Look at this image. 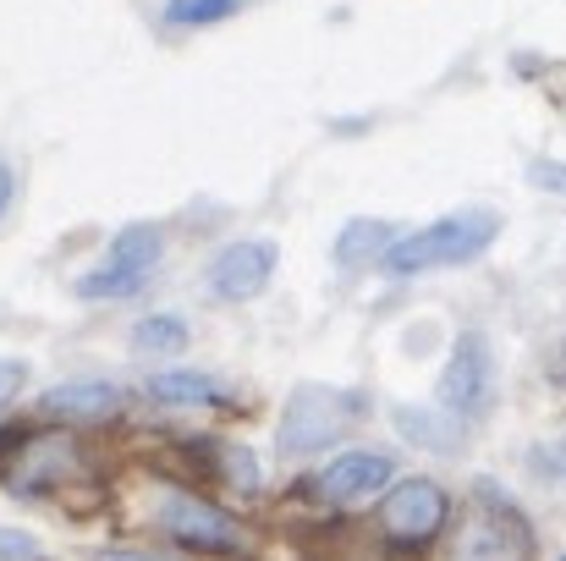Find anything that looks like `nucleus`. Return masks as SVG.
<instances>
[{"label":"nucleus","instance_id":"17","mask_svg":"<svg viewBox=\"0 0 566 561\" xmlns=\"http://www.w3.org/2000/svg\"><path fill=\"white\" fill-rule=\"evenodd\" d=\"M220 474H226V485L237 496H259V485H264V474H259L248 446H220Z\"/></svg>","mask_w":566,"mask_h":561},{"label":"nucleus","instance_id":"7","mask_svg":"<svg viewBox=\"0 0 566 561\" xmlns=\"http://www.w3.org/2000/svg\"><path fill=\"white\" fill-rule=\"evenodd\" d=\"M160 529L171 540H182L192 551H242V534L231 523V512H220L214 501L203 496H188V490H171L160 501Z\"/></svg>","mask_w":566,"mask_h":561},{"label":"nucleus","instance_id":"5","mask_svg":"<svg viewBox=\"0 0 566 561\" xmlns=\"http://www.w3.org/2000/svg\"><path fill=\"white\" fill-rule=\"evenodd\" d=\"M396 485V451L385 446H353L342 457H331L319 474H314V501H331V507H353V501H369L385 496Z\"/></svg>","mask_w":566,"mask_h":561},{"label":"nucleus","instance_id":"18","mask_svg":"<svg viewBox=\"0 0 566 561\" xmlns=\"http://www.w3.org/2000/svg\"><path fill=\"white\" fill-rule=\"evenodd\" d=\"M0 561H44V551H39V540L28 529L0 523Z\"/></svg>","mask_w":566,"mask_h":561},{"label":"nucleus","instance_id":"15","mask_svg":"<svg viewBox=\"0 0 566 561\" xmlns=\"http://www.w3.org/2000/svg\"><path fill=\"white\" fill-rule=\"evenodd\" d=\"M188 342H192V331L182 314H144L133 325V353L138 359H182Z\"/></svg>","mask_w":566,"mask_h":561},{"label":"nucleus","instance_id":"21","mask_svg":"<svg viewBox=\"0 0 566 561\" xmlns=\"http://www.w3.org/2000/svg\"><path fill=\"white\" fill-rule=\"evenodd\" d=\"M534 468H539V474H551V479H562V485H566V435H556L551 446H539V451H534Z\"/></svg>","mask_w":566,"mask_h":561},{"label":"nucleus","instance_id":"14","mask_svg":"<svg viewBox=\"0 0 566 561\" xmlns=\"http://www.w3.org/2000/svg\"><path fill=\"white\" fill-rule=\"evenodd\" d=\"M160 253H166V231H160L155 220H133V226H122V231L111 237L105 264H122V270H144V276H155Z\"/></svg>","mask_w":566,"mask_h":561},{"label":"nucleus","instance_id":"8","mask_svg":"<svg viewBox=\"0 0 566 561\" xmlns=\"http://www.w3.org/2000/svg\"><path fill=\"white\" fill-rule=\"evenodd\" d=\"M479 490H484V507L462 540V561H523L528 557V523L506 501H495L490 485H479Z\"/></svg>","mask_w":566,"mask_h":561},{"label":"nucleus","instance_id":"9","mask_svg":"<svg viewBox=\"0 0 566 561\" xmlns=\"http://www.w3.org/2000/svg\"><path fill=\"white\" fill-rule=\"evenodd\" d=\"M122 385L111 380H61L39 396L44 418H66V424H94V418H116L122 413Z\"/></svg>","mask_w":566,"mask_h":561},{"label":"nucleus","instance_id":"12","mask_svg":"<svg viewBox=\"0 0 566 561\" xmlns=\"http://www.w3.org/2000/svg\"><path fill=\"white\" fill-rule=\"evenodd\" d=\"M149 402H160V407H226V385L203 370H160L149 374Z\"/></svg>","mask_w":566,"mask_h":561},{"label":"nucleus","instance_id":"2","mask_svg":"<svg viewBox=\"0 0 566 561\" xmlns=\"http://www.w3.org/2000/svg\"><path fill=\"white\" fill-rule=\"evenodd\" d=\"M358 418H364V396H358V391L303 380V385H292V396H286V407H281L275 446H281V457H314V451L336 446Z\"/></svg>","mask_w":566,"mask_h":561},{"label":"nucleus","instance_id":"23","mask_svg":"<svg viewBox=\"0 0 566 561\" xmlns=\"http://www.w3.org/2000/svg\"><path fill=\"white\" fill-rule=\"evenodd\" d=\"M94 561H166V557H149V551H94Z\"/></svg>","mask_w":566,"mask_h":561},{"label":"nucleus","instance_id":"4","mask_svg":"<svg viewBox=\"0 0 566 561\" xmlns=\"http://www.w3.org/2000/svg\"><path fill=\"white\" fill-rule=\"evenodd\" d=\"M446 523H451V496L434 479H396L379 496V529L401 551H423L429 540H440Z\"/></svg>","mask_w":566,"mask_h":561},{"label":"nucleus","instance_id":"11","mask_svg":"<svg viewBox=\"0 0 566 561\" xmlns=\"http://www.w3.org/2000/svg\"><path fill=\"white\" fill-rule=\"evenodd\" d=\"M390 424H396L401 440H412L418 451H434V457H451L462 446V424L440 407H407L401 402V407H390Z\"/></svg>","mask_w":566,"mask_h":561},{"label":"nucleus","instance_id":"1","mask_svg":"<svg viewBox=\"0 0 566 561\" xmlns=\"http://www.w3.org/2000/svg\"><path fill=\"white\" fill-rule=\"evenodd\" d=\"M501 237V215L490 204H468V209H451L418 231H401L390 242V253L379 259V270L390 281H412V276H429V270H451V264H473L479 253H490Z\"/></svg>","mask_w":566,"mask_h":561},{"label":"nucleus","instance_id":"16","mask_svg":"<svg viewBox=\"0 0 566 561\" xmlns=\"http://www.w3.org/2000/svg\"><path fill=\"white\" fill-rule=\"evenodd\" d=\"M237 11H242V0H171L166 22L171 28H214V22H226Z\"/></svg>","mask_w":566,"mask_h":561},{"label":"nucleus","instance_id":"19","mask_svg":"<svg viewBox=\"0 0 566 561\" xmlns=\"http://www.w3.org/2000/svg\"><path fill=\"white\" fill-rule=\"evenodd\" d=\"M28 374H33V364H28V359H0V413H6L17 396H22Z\"/></svg>","mask_w":566,"mask_h":561},{"label":"nucleus","instance_id":"20","mask_svg":"<svg viewBox=\"0 0 566 561\" xmlns=\"http://www.w3.org/2000/svg\"><path fill=\"white\" fill-rule=\"evenodd\" d=\"M528 187L566 198V160H528Z\"/></svg>","mask_w":566,"mask_h":561},{"label":"nucleus","instance_id":"22","mask_svg":"<svg viewBox=\"0 0 566 561\" xmlns=\"http://www.w3.org/2000/svg\"><path fill=\"white\" fill-rule=\"evenodd\" d=\"M11 204H17V172L0 160V220L11 215Z\"/></svg>","mask_w":566,"mask_h":561},{"label":"nucleus","instance_id":"6","mask_svg":"<svg viewBox=\"0 0 566 561\" xmlns=\"http://www.w3.org/2000/svg\"><path fill=\"white\" fill-rule=\"evenodd\" d=\"M275 264H281V248L270 237H237L209 259V292L220 303H253L270 292Z\"/></svg>","mask_w":566,"mask_h":561},{"label":"nucleus","instance_id":"13","mask_svg":"<svg viewBox=\"0 0 566 561\" xmlns=\"http://www.w3.org/2000/svg\"><path fill=\"white\" fill-rule=\"evenodd\" d=\"M396 237H401V231H396L390 220H347V226L336 231V242H331V259H336L342 270H364V264H379V259L390 253Z\"/></svg>","mask_w":566,"mask_h":561},{"label":"nucleus","instance_id":"24","mask_svg":"<svg viewBox=\"0 0 566 561\" xmlns=\"http://www.w3.org/2000/svg\"><path fill=\"white\" fill-rule=\"evenodd\" d=\"M556 561H566V551H562V557H556Z\"/></svg>","mask_w":566,"mask_h":561},{"label":"nucleus","instance_id":"10","mask_svg":"<svg viewBox=\"0 0 566 561\" xmlns=\"http://www.w3.org/2000/svg\"><path fill=\"white\" fill-rule=\"evenodd\" d=\"M72 474H77V446L61 440V435H50V440H33V451H22L11 485H17L22 496H44V490H55V485L72 479Z\"/></svg>","mask_w":566,"mask_h":561},{"label":"nucleus","instance_id":"3","mask_svg":"<svg viewBox=\"0 0 566 561\" xmlns=\"http://www.w3.org/2000/svg\"><path fill=\"white\" fill-rule=\"evenodd\" d=\"M495 391H501L495 342H490L484 331H462V336L451 342V359H446V370H440V385H434V396H440V413H451V418L468 429V424L490 418V407H495Z\"/></svg>","mask_w":566,"mask_h":561}]
</instances>
